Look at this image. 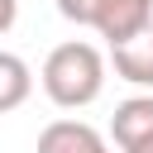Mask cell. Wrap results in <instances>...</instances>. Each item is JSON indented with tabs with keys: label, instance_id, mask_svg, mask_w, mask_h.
<instances>
[{
	"label": "cell",
	"instance_id": "1",
	"mask_svg": "<svg viewBox=\"0 0 153 153\" xmlns=\"http://www.w3.org/2000/svg\"><path fill=\"white\" fill-rule=\"evenodd\" d=\"M105 53L96 48V43H86V38H67V43H57L48 57H43V72H38V81H43V96L57 105V110H86V105H96L100 100V91H105Z\"/></svg>",
	"mask_w": 153,
	"mask_h": 153
},
{
	"label": "cell",
	"instance_id": "2",
	"mask_svg": "<svg viewBox=\"0 0 153 153\" xmlns=\"http://www.w3.org/2000/svg\"><path fill=\"white\" fill-rule=\"evenodd\" d=\"M57 14L67 24L96 29L110 48L134 38L148 19H153V0H57Z\"/></svg>",
	"mask_w": 153,
	"mask_h": 153
},
{
	"label": "cell",
	"instance_id": "3",
	"mask_svg": "<svg viewBox=\"0 0 153 153\" xmlns=\"http://www.w3.org/2000/svg\"><path fill=\"white\" fill-rule=\"evenodd\" d=\"M110 67H115V76H120V81L153 91V19H148L134 38H124V43H115V48H110Z\"/></svg>",
	"mask_w": 153,
	"mask_h": 153
},
{
	"label": "cell",
	"instance_id": "4",
	"mask_svg": "<svg viewBox=\"0 0 153 153\" xmlns=\"http://www.w3.org/2000/svg\"><path fill=\"white\" fill-rule=\"evenodd\" d=\"M38 153H110V139L86 120H53L38 134Z\"/></svg>",
	"mask_w": 153,
	"mask_h": 153
},
{
	"label": "cell",
	"instance_id": "5",
	"mask_svg": "<svg viewBox=\"0 0 153 153\" xmlns=\"http://www.w3.org/2000/svg\"><path fill=\"white\" fill-rule=\"evenodd\" d=\"M143 139H153V91L120 100L115 115H110V143H115L120 153L134 148V143H143Z\"/></svg>",
	"mask_w": 153,
	"mask_h": 153
},
{
	"label": "cell",
	"instance_id": "6",
	"mask_svg": "<svg viewBox=\"0 0 153 153\" xmlns=\"http://www.w3.org/2000/svg\"><path fill=\"white\" fill-rule=\"evenodd\" d=\"M29 96H33V72H29V62H24L19 53H5V48H0V115L19 110Z\"/></svg>",
	"mask_w": 153,
	"mask_h": 153
},
{
	"label": "cell",
	"instance_id": "7",
	"mask_svg": "<svg viewBox=\"0 0 153 153\" xmlns=\"http://www.w3.org/2000/svg\"><path fill=\"white\" fill-rule=\"evenodd\" d=\"M14 19H19V0H0V38L14 29Z\"/></svg>",
	"mask_w": 153,
	"mask_h": 153
},
{
	"label": "cell",
	"instance_id": "8",
	"mask_svg": "<svg viewBox=\"0 0 153 153\" xmlns=\"http://www.w3.org/2000/svg\"><path fill=\"white\" fill-rule=\"evenodd\" d=\"M124 153H153V139H143V143H134V148H124Z\"/></svg>",
	"mask_w": 153,
	"mask_h": 153
}]
</instances>
